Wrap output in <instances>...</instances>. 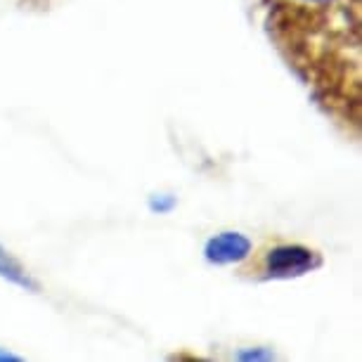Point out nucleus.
<instances>
[{"instance_id": "nucleus-1", "label": "nucleus", "mask_w": 362, "mask_h": 362, "mask_svg": "<svg viewBox=\"0 0 362 362\" xmlns=\"http://www.w3.org/2000/svg\"><path fill=\"white\" fill-rule=\"evenodd\" d=\"M320 263H322V258L317 256V251L303 247V244H279V247L270 249L268 256H265V277H303L310 270L320 268Z\"/></svg>"}, {"instance_id": "nucleus-2", "label": "nucleus", "mask_w": 362, "mask_h": 362, "mask_svg": "<svg viewBox=\"0 0 362 362\" xmlns=\"http://www.w3.org/2000/svg\"><path fill=\"white\" fill-rule=\"evenodd\" d=\"M251 239L242 232H221V235L211 237L204 247V256L211 265H235V263H242L247 261L251 256Z\"/></svg>"}, {"instance_id": "nucleus-3", "label": "nucleus", "mask_w": 362, "mask_h": 362, "mask_svg": "<svg viewBox=\"0 0 362 362\" xmlns=\"http://www.w3.org/2000/svg\"><path fill=\"white\" fill-rule=\"evenodd\" d=\"M0 277L8 279L12 284H17V286H22L26 291H38V284L33 282L29 272L22 268V263L15 261L3 247H0Z\"/></svg>"}, {"instance_id": "nucleus-4", "label": "nucleus", "mask_w": 362, "mask_h": 362, "mask_svg": "<svg viewBox=\"0 0 362 362\" xmlns=\"http://www.w3.org/2000/svg\"><path fill=\"white\" fill-rule=\"evenodd\" d=\"M177 206V199L173 194H152L149 197V209L154 214H170Z\"/></svg>"}, {"instance_id": "nucleus-5", "label": "nucleus", "mask_w": 362, "mask_h": 362, "mask_svg": "<svg viewBox=\"0 0 362 362\" xmlns=\"http://www.w3.org/2000/svg\"><path fill=\"white\" fill-rule=\"evenodd\" d=\"M239 360H272L275 355L270 351H242L237 355Z\"/></svg>"}, {"instance_id": "nucleus-6", "label": "nucleus", "mask_w": 362, "mask_h": 362, "mask_svg": "<svg viewBox=\"0 0 362 362\" xmlns=\"http://www.w3.org/2000/svg\"><path fill=\"white\" fill-rule=\"evenodd\" d=\"M0 360H19V355L10 353V351H0Z\"/></svg>"}, {"instance_id": "nucleus-7", "label": "nucleus", "mask_w": 362, "mask_h": 362, "mask_svg": "<svg viewBox=\"0 0 362 362\" xmlns=\"http://www.w3.org/2000/svg\"><path fill=\"white\" fill-rule=\"evenodd\" d=\"M305 3H315V5H325V3H332V0H305Z\"/></svg>"}]
</instances>
